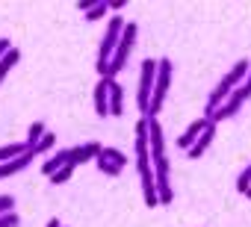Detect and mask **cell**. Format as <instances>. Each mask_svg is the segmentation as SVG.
<instances>
[{
	"label": "cell",
	"mask_w": 251,
	"mask_h": 227,
	"mask_svg": "<svg viewBox=\"0 0 251 227\" xmlns=\"http://www.w3.org/2000/svg\"><path fill=\"white\" fill-rule=\"evenodd\" d=\"M148 154H151V165H154V177H157V198L160 206H169L175 201V189H172V162L166 154V136L160 127V118H148Z\"/></svg>",
	"instance_id": "cell-1"
},
{
	"label": "cell",
	"mask_w": 251,
	"mask_h": 227,
	"mask_svg": "<svg viewBox=\"0 0 251 227\" xmlns=\"http://www.w3.org/2000/svg\"><path fill=\"white\" fill-rule=\"evenodd\" d=\"M133 136H136V174H139V183H142V195H145V206H157L160 198H157V177H154V165H151V154H148V118H139L136 127H133Z\"/></svg>",
	"instance_id": "cell-2"
},
{
	"label": "cell",
	"mask_w": 251,
	"mask_h": 227,
	"mask_svg": "<svg viewBox=\"0 0 251 227\" xmlns=\"http://www.w3.org/2000/svg\"><path fill=\"white\" fill-rule=\"evenodd\" d=\"M248 68H251V62H248V59H239V62H236V65L219 80V86L210 91V97H207V103H204V118H213V115H216V109H219V106H222V103H225V100L242 86V83H245V77L251 74Z\"/></svg>",
	"instance_id": "cell-3"
},
{
	"label": "cell",
	"mask_w": 251,
	"mask_h": 227,
	"mask_svg": "<svg viewBox=\"0 0 251 227\" xmlns=\"http://www.w3.org/2000/svg\"><path fill=\"white\" fill-rule=\"evenodd\" d=\"M103 151V145L100 142H86V145H77V148H62V151H56L45 165H42V174H48V177H53L59 168H65V165H80V162H89V159H98V154Z\"/></svg>",
	"instance_id": "cell-4"
},
{
	"label": "cell",
	"mask_w": 251,
	"mask_h": 227,
	"mask_svg": "<svg viewBox=\"0 0 251 227\" xmlns=\"http://www.w3.org/2000/svg\"><path fill=\"white\" fill-rule=\"evenodd\" d=\"M172 74H175L172 59H169V56L157 59V83H154V94H151L148 112H145L142 118H157V115H160V109H163V103H166V94H169V89H172Z\"/></svg>",
	"instance_id": "cell-5"
},
{
	"label": "cell",
	"mask_w": 251,
	"mask_h": 227,
	"mask_svg": "<svg viewBox=\"0 0 251 227\" xmlns=\"http://www.w3.org/2000/svg\"><path fill=\"white\" fill-rule=\"evenodd\" d=\"M136 33H139V27H136V24H124L121 42H118V47H115V53H112V59H109V68H106L103 80H115L124 68H127L130 53H133V45H136Z\"/></svg>",
	"instance_id": "cell-6"
},
{
	"label": "cell",
	"mask_w": 251,
	"mask_h": 227,
	"mask_svg": "<svg viewBox=\"0 0 251 227\" xmlns=\"http://www.w3.org/2000/svg\"><path fill=\"white\" fill-rule=\"evenodd\" d=\"M124 18H118V15H112L109 18V27H106V33H103V39H100V45H98V62H95V68H98V74L103 77L106 74V68H109V59H112V53H115V47H118V42H121V33H124Z\"/></svg>",
	"instance_id": "cell-7"
},
{
	"label": "cell",
	"mask_w": 251,
	"mask_h": 227,
	"mask_svg": "<svg viewBox=\"0 0 251 227\" xmlns=\"http://www.w3.org/2000/svg\"><path fill=\"white\" fill-rule=\"evenodd\" d=\"M154 83H157V59H145L139 65V89H136V106L142 109V115L148 112L151 94H154Z\"/></svg>",
	"instance_id": "cell-8"
},
{
	"label": "cell",
	"mask_w": 251,
	"mask_h": 227,
	"mask_svg": "<svg viewBox=\"0 0 251 227\" xmlns=\"http://www.w3.org/2000/svg\"><path fill=\"white\" fill-rule=\"evenodd\" d=\"M248 97H251V74H248V77H245V83H242V86H239V89H236V91H233V94H230L222 106H219V109H216V115H213L210 121H213V124H219V121L233 118L236 112L242 109V103H245Z\"/></svg>",
	"instance_id": "cell-9"
},
{
	"label": "cell",
	"mask_w": 251,
	"mask_h": 227,
	"mask_svg": "<svg viewBox=\"0 0 251 227\" xmlns=\"http://www.w3.org/2000/svg\"><path fill=\"white\" fill-rule=\"evenodd\" d=\"M207 127H210V118H204V115H201V118H195V121H192L180 136H177V151H189V148L201 139V133H204Z\"/></svg>",
	"instance_id": "cell-10"
},
{
	"label": "cell",
	"mask_w": 251,
	"mask_h": 227,
	"mask_svg": "<svg viewBox=\"0 0 251 227\" xmlns=\"http://www.w3.org/2000/svg\"><path fill=\"white\" fill-rule=\"evenodd\" d=\"M92 100H95V112H98V118H109V80H103V77L98 80Z\"/></svg>",
	"instance_id": "cell-11"
},
{
	"label": "cell",
	"mask_w": 251,
	"mask_h": 227,
	"mask_svg": "<svg viewBox=\"0 0 251 227\" xmlns=\"http://www.w3.org/2000/svg\"><path fill=\"white\" fill-rule=\"evenodd\" d=\"M109 115L112 118L124 115V89L118 80H109Z\"/></svg>",
	"instance_id": "cell-12"
},
{
	"label": "cell",
	"mask_w": 251,
	"mask_h": 227,
	"mask_svg": "<svg viewBox=\"0 0 251 227\" xmlns=\"http://www.w3.org/2000/svg\"><path fill=\"white\" fill-rule=\"evenodd\" d=\"M213 136H216V124L210 121V127H207V130L201 133V139H198V142H195V145H192V148L186 151V157H189V159H201V157H204V151L210 148V142H213Z\"/></svg>",
	"instance_id": "cell-13"
},
{
	"label": "cell",
	"mask_w": 251,
	"mask_h": 227,
	"mask_svg": "<svg viewBox=\"0 0 251 227\" xmlns=\"http://www.w3.org/2000/svg\"><path fill=\"white\" fill-rule=\"evenodd\" d=\"M33 159H36L33 154H24V157H18V159H12V162H3V165H0V180H6V177H12V174H18V171L30 168Z\"/></svg>",
	"instance_id": "cell-14"
},
{
	"label": "cell",
	"mask_w": 251,
	"mask_h": 227,
	"mask_svg": "<svg viewBox=\"0 0 251 227\" xmlns=\"http://www.w3.org/2000/svg\"><path fill=\"white\" fill-rule=\"evenodd\" d=\"M24 154H30V148H27V142H15V145H3V148H0V165H3V162H12V159H18V157H24Z\"/></svg>",
	"instance_id": "cell-15"
},
{
	"label": "cell",
	"mask_w": 251,
	"mask_h": 227,
	"mask_svg": "<svg viewBox=\"0 0 251 227\" xmlns=\"http://www.w3.org/2000/svg\"><path fill=\"white\" fill-rule=\"evenodd\" d=\"M18 59H21V50H18V47H12L3 59H0V83H3V80L9 77V71L18 65Z\"/></svg>",
	"instance_id": "cell-16"
},
{
	"label": "cell",
	"mask_w": 251,
	"mask_h": 227,
	"mask_svg": "<svg viewBox=\"0 0 251 227\" xmlns=\"http://www.w3.org/2000/svg\"><path fill=\"white\" fill-rule=\"evenodd\" d=\"M98 157H100V159H106V162H115L118 168H124V165H127V154H121L118 148H103Z\"/></svg>",
	"instance_id": "cell-17"
},
{
	"label": "cell",
	"mask_w": 251,
	"mask_h": 227,
	"mask_svg": "<svg viewBox=\"0 0 251 227\" xmlns=\"http://www.w3.org/2000/svg\"><path fill=\"white\" fill-rule=\"evenodd\" d=\"M45 133H48V130H45V124H42V121H33V124H30V133H27V148L33 151V148L45 139Z\"/></svg>",
	"instance_id": "cell-18"
},
{
	"label": "cell",
	"mask_w": 251,
	"mask_h": 227,
	"mask_svg": "<svg viewBox=\"0 0 251 227\" xmlns=\"http://www.w3.org/2000/svg\"><path fill=\"white\" fill-rule=\"evenodd\" d=\"M83 15H86V21H100L103 15H109V0H95V6Z\"/></svg>",
	"instance_id": "cell-19"
},
{
	"label": "cell",
	"mask_w": 251,
	"mask_h": 227,
	"mask_svg": "<svg viewBox=\"0 0 251 227\" xmlns=\"http://www.w3.org/2000/svg\"><path fill=\"white\" fill-rule=\"evenodd\" d=\"M53 148H56V136H53V133H45V139H42V142H39V145L30 151V154H33V157H39V154H48V151H53Z\"/></svg>",
	"instance_id": "cell-20"
},
{
	"label": "cell",
	"mask_w": 251,
	"mask_h": 227,
	"mask_svg": "<svg viewBox=\"0 0 251 227\" xmlns=\"http://www.w3.org/2000/svg\"><path fill=\"white\" fill-rule=\"evenodd\" d=\"M71 174H74V165H65V168H59L53 177H48L50 180V186H62V183H68L71 180Z\"/></svg>",
	"instance_id": "cell-21"
},
{
	"label": "cell",
	"mask_w": 251,
	"mask_h": 227,
	"mask_svg": "<svg viewBox=\"0 0 251 227\" xmlns=\"http://www.w3.org/2000/svg\"><path fill=\"white\" fill-rule=\"evenodd\" d=\"M236 189H239V192H242V195H245V192H248V189H251V162H248V165H245V168H242V174H239V177H236Z\"/></svg>",
	"instance_id": "cell-22"
},
{
	"label": "cell",
	"mask_w": 251,
	"mask_h": 227,
	"mask_svg": "<svg viewBox=\"0 0 251 227\" xmlns=\"http://www.w3.org/2000/svg\"><path fill=\"white\" fill-rule=\"evenodd\" d=\"M95 162H98V171H100V174H109V177H118V174H121V168H118L115 162H106V159H100V157H98Z\"/></svg>",
	"instance_id": "cell-23"
},
{
	"label": "cell",
	"mask_w": 251,
	"mask_h": 227,
	"mask_svg": "<svg viewBox=\"0 0 251 227\" xmlns=\"http://www.w3.org/2000/svg\"><path fill=\"white\" fill-rule=\"evenodd\" d=\"M15 212V198L12 195H0V215Z\"/></svg>",
	"instance_id": "cell-24"
},
{
	"label": "cell",
	"mask_w": 251,
	"mask_h": 227,
	"mask_svg": "<svg viewBox=\"0 0 251 227\" xmlns=\"http://www.w3.org/2000/svg\"><path fill=\"white\" fill-rule=\"evenodd\" d=\"M127 6V0H109V12H121Z\"/></svg>",
	"instance_id": "cell-25"
},
{
	"label": "cell",
	"mask_w": 251,
	"mask_h": 227,
	"mask_svg": "<svg viewBox=\"0 0 251 227\" xmlns=\"http://www.w3.org/2000/svg\"><path fill=\"white\" fill-rule=\"evenodd\" d=\"M9 50H12V42H9V39H0V59H3Z\"/></svg>",
	"instance_id": "cell-26"
},
{
	"label": "cell",
	"mask_w": 251,
	"mask_h": 227,
	"mask_svg": "<svg viewBox=\"0 0 251 227\" xmlns=\"http://www.w3.org/2000/svg\"><path fill=\"white\" fill-rule=\"evenodd\" d=\"M48 227H62V221H59V218H50V221H48Z\"/></svg>",
	"instance_id": "cell-27"
},
{
	"label": "cell",
	"mask_w": 251,
	"mask_h": 227,
	"mask_svg": "<svg viewBox=\"0 0 251 227\" xmlns=\"http://www.w3.org/2000/svg\"><path fill=\"white\" fill-rule=\"evenodd\" d=\"M245 198H248V201H251V189H248V192H245Z\"/></svg>",
	"instance_id": "cell-28"
}]
</instances>
